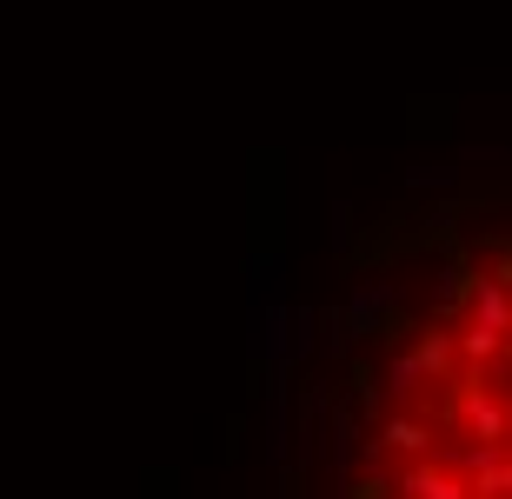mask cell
<instances>
[{
  "label": "cell",
  "mask_w": 512,
  "mask_h": 499,
  "mask_svg": "<svg viewBox=\"0 0 512 499\" xmlns=\"http://www.w3.org/2000/svg\"><path fill=\"white\" fill-rule=\"evenodd\" d=\"M399 360L413 366L419 393H426V386H453V373H459V353H453V333L446 327H426L413 340V353H399Z\"/></svg>",
  "instance_id": "obj_1"
},
{
  "label": "cell",
  "mask_w": 512,
  "mask_h": 499,
  "mask_svg": "<svg viewBox=\"0 0 512 499\" xmlns=\"http://www.w3.org/2000/svg\"><path fill=\"white\" fill-rule=\"evenodd\" d=\"M380 460L386 453H399V460H433V420H419V413H380Z\"/></svg>",
  "instance_id": "obj_2"
},
{
  "label": "cell",
  "mask_w": 512,
  "mask_h": 499,
  "mask_svg": "<svg viewBox=\"0 0 512 499\" xmlns=\"http://www.w3.org/2000/svg\"><path fill=\"white\" fill-rule=\"evenodd\" d=\"M353 400H360V420H373L380 426V380H373V366H353Z\"/></svg>",
  "instance_id": "obj_3"
}]
</instances>
